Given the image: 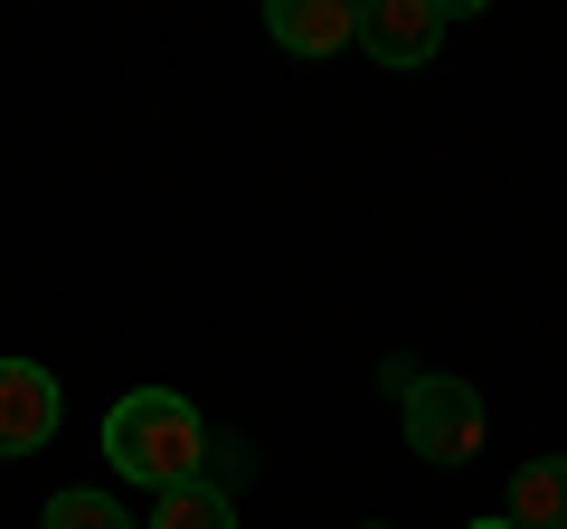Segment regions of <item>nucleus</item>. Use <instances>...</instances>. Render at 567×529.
I'll list each match as a JSON object with an SVG mask.
<instances>
[{"instance_id": "3", "label": "nucleus", "mask_w": 567, "mask_h": 529, "mask_svg": "<svg viewBox=\"0 0 567 529\" xmlns=\"http://www.w3.org/2000/svg\"><path fill=\"white\" fill-rule=\"evenodd\" d=\"M464 20V0L454 10H435V0H360V48L379 66H435V48H445V29Z\"/></svg>"}, {"instance_id": "9", "label": "nucleus", "mask_w": 567, "mask_h": 529, "mask_svg": "<svg viewBox=\"0 0 567 529\" xmlns=\"http://www.w3.org/2000/svg\"><path fill=\"white\" fill-rule=\"evenodd\" d=\"M464 529H511V520H502V510H492V520H464Z\"/></svg>"}, {"instance_id": "6", "label": "nucleus", "mask_w": 567, "mask_h": 529, "mask_svg": "<svg viewBox=\"0 0 567 529\" xmlns=\"http://www.w3.org/2000/svg\"><path fill=\"white\" fill-rule=\"evenodd\" d=\"M511 529H567V454H529L511 473Z\"/></svg>"}, {"instance_id": "1", "label": "nucleus", "mask_w": 567, "mask_h": 529, "mask_svg": "<svg viewBox=\"0 0 567 529\" xmlns=\"http://www.w3.org/2000/svg\"><path fill=\"white\" fill-rule=\"evenodd\" d=\"M104 464H114L123 483H142V491L208 483V426H199V407L171 397V387H133V397H114V407H104Z\"/></svg>"}, {"instance_id": "8", "label": "nucleus", "mask_w": 567, "mask_h": 529, "mask_svg": "<svg viewBox=\"0 0 567 529\" xmlns=\"http://www.w3.org/2000/svg\"><path fill=\"white\" fill-rule=\"evenodd\" d=\"M39 529H133V510H123L114 491H58V501L39 510Z\"/></svg>"}, {"instance_id": "5", "label": "nucleus", "mask_w": 567, "mask_h": 529, "mask_svg": "<svg viewBox=\"0 0 567 529\" xmlns=\"http://www.w3.org/2000/svg\"><path fill=\"white\" fill-rule=\"evenodd\" d=\"M265 39L293 58H341L360 39V0H265Z\"/></svg>"}, {"instance_id": "4", "label": "nucleus", "mask_w": 567, "mask_h": 529, "mask_svg": "<svg viewBox=\"0 0 567 529\" xmlns=\"http://www.w3.org/2000/svg\"><path fill=\"white\" fill-rule=\"evenodd\" d=\"M58 416H66V397H58V378L39 360H0V464L39 454L58 435Z\"/></svg>"}, {"instance_id": "7", "label": "nucleus", "mask_w": 567, "mask_h": 529, "mask_svg": "<svg viewBox=\"0 0 567 529\" xmlns=\"http://www.w3.org/2000/svg\"><path fill=\"white\" fill-rule=\"evenodd\" d=\"M152 529H237V501H227L218 483H189V491H162V510H152Z\"/></svg>"}, {"instance_id": "2", "label": "nucleus", "mask_w": 567, "mask_h": 529, "mask_svg": "<svg viewBox=\"0 0 567 529\" xmlns=\"http://www.w3.org/2000/svg\"><path fill=\"white\" fill-rule=\"evenodd\" d=\"M398 397H406V445L425 454L435 473H454V464H473L483 454V387L473 378H445V369H416V378H398Z\"/></svg>"}]
</instances>
